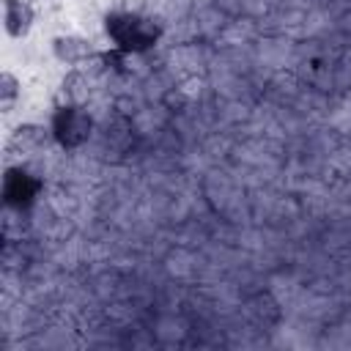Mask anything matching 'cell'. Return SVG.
<instances>
[{"label": "cell", "mask_w": 351, "mask_h": 351, "mask_svg": "<svg viewBox=\"0 0 351 351\" xmlns=\"http://www.w3.org/2000/svg\"><path fill=\"white\" fill-rule=\"evenodd\" d=\"M104 33H107V38L112 41L115 49L129 52V55H140V52H148L151 47H156V41L162 36V27L145 14L112 11L104 19Z\"/></svg>", "instance_id": "cell-1"}, {"label": "cell", "mask_w": 351, "mask_h": 351, "mask_svg": "<svg viewBox=\"0 0 351 351\" xmlns=\"http://www.w3.org/2000/svg\"><path fill=\"white\" fill-rule=\"evenodd\" d=\"M90 132H93V118L80 101H66V104L55 107L52 121H49V134L60 148L74 151V148L85 145Z\"/></svg>", "instance_id": "cell-2"}, {"label": "cell", "mask_w": 351, "mask_h": 351, "mask_svg": "<svg viewBox=\"0 0 351 351\" xmlns=\"http://www.w3.org/2000/svg\"><path fill=\"white\" fill-rule=\"evenodd\" d=\"M41 192V178L25 167H8L3 178V200L11 208H27Z\"/></svg>", "instance_id": "cell-3"}, {"label": "cell", "mask_w": 351, "mask_h": 351, "mask_svg": "<svg viewBox=\"0 0 351 351\" xmlns=\"http://www.w3.org/2000/svg\"><path fill=\"white\" fill-rule=\"evenodd\" d=\"M52 55L63 66H80V63H88L90 58H99L101 52H96L88 38L74 36V33H63V36L52 38Z\"/></svg>", "instance_id": "cell-4"}, {"label": "cell", "mask_w": 351, "mask_h": 351, "mask_svg": "<svg viewBox=\"0 0 351 351\" xmlns=\"http://www.w3.org/2000/svg\"><path fill=\"white\" fill-rule=\"evenodd\" d=\"M36 8L30 0H3V27L8 38H25L33 30Z\"/></svg>", "instance_id": "cell-5"}, {"label": "cell", "mask_w": 351, "mask_h": 351, "mask_svg": "<svg viewBox=\"0 0 351 351\" xmlns=\"http://www.w3.org/2000/svg\"><path fill=\"white\" fill-rule=\"evenodd\" d=\"M19 96H22V82H19V77L5 69V71L0 74V107H3V112H11V107L16 104Z\"/></svg>", "instance_id": "cell-6"}]
</instances>
